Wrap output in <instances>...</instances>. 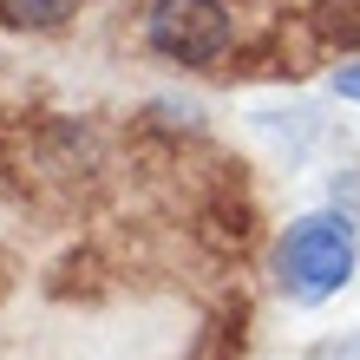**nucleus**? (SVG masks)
Here are the masks:
<instances>
[{"label":"nucleus","mask_w":360,"mask_h":360,"mask_svg":"<svg viewBox=\"0 0 360 360\" xmlns=\"http://www.w3.org/2000/svg\"><path fill=\"white\" fill-rule=\"evenodd\" d=\"M354 223L334 217V210H314V217H295L282 229V243H275V282H282L288 302H328V295H341L354 282Z\"/></svg>","instance_id":"nucleus-1"},{"label":"nucleus","mask_w":360,"mask_h":360,"mask_svg":"<svg viewBox=\"0 0 360 360\" xmlns=\"http://www.w3.org/2000/svg\"><path fill=\"white\" fill-rule=\"evenodd\" d=\"M144 39L171 66H210L229 53V7L223 0H151Z\"/></svg>","instance_id":"nucleus-2"},{"label":"nucleus","mask_w":360,"mask_h":360,"mask_svg":"<svg viewBox=\"0 0 360 360\" xmlns=\"http://www.w3.org/2000/svg\"><path fill=\"white\" fill-rule=\"evenodd\" d=\"M79 13V0H0V20L20 33H53Z\"/></svg>","instance_id":"nucleus-3"},{"label":"nucleus","mask_w":360,"mask_h":360,"mask_svg":"<svg viewBox=\"0 0 360 360\" xmlns=\"http://www.w3.org/2000/svg\"><path fill=\"white\" fill-rule=\"evenodd\" d=\"M314 33L334 46H360V0H321L314 7Z\"/></svg>","instance_id":"nucleus-4"},{"label":"nucleus","mask_w":360,"mask_h":360,"mask_svg":"<svg viewBox=\"0 0 360 360\" xmlns=\"http://www.w3.org/2000/svg\"><path fill=\"white\" fill-rule=\"evenodd\" d=\"M334 86H341V98H360V66H341V79H334Z\"/></svg>","instance_id":"nucleus-5"},{"label":"nucleus","mask_w":360,"mask_h":360,"mask_svg":"<svg viewBox=\"0 0 360 360\" xmlns=\"http://www.w3.org/2000/svg\"><path fill=\"white\" fill-rule=\"evenodd\" d=\"M334 360H360V341H347V347H341V354H334Z\"/></svg>","instance_id":"nucleus-6"}]
</instances>
